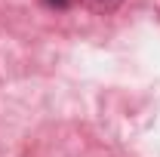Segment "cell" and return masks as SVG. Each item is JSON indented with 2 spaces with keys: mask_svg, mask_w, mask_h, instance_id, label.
<instances>
[{
  "mask_svg": "<svg viewBox=\"0 0 160 157\" xmlns=\"http://www.w3.org/2000/svg\"><path fill=\"white\" fill-rule=\"evenodd\" d=\"M46 3H49V6H56V9H65V6H68V0H46Z\"/></svg>",
  "mask_w": 160,
  "mask_h": 157,
  "instance_id": "cell-1",
  "label": "cell"
},
{
  "mask_svg": "<svg viewBox=\"0 0 160 157\" xmlns=\"http://www.w3.org/2000/svg\"><path fill=\"white\" fill-rule=\"evenodd\" d=\"M99 3H114V0H99Z\"/></svg>",
  "mask_w": 160,
  "mask_h": 157,
  "instance_id": "cell-2",
  "label": "cell"
}]
</instances>
